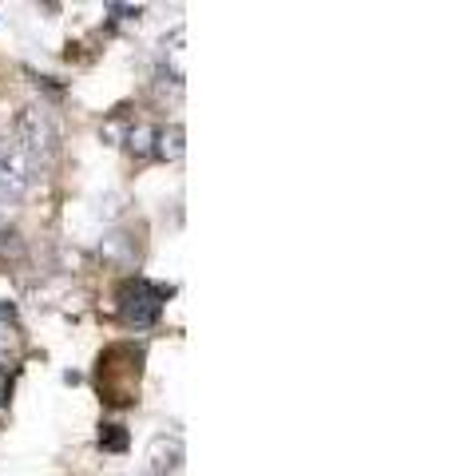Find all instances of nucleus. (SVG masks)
Returning <instances> with one entry per match:
<instances>
[{"label":"nucleus","mask_w":452,"mask_h":476,"mask_svg":"<svg viewBox=\"0 0 452 476\" xmlns=\"http://www.w3.org/2000/svg\"><path fill=\"white\" fill-rule=\"evenodd\" d=\"M171 80L183 84V32H171Z\"/></svg>","instance_id":"8"},{"label":"nucleus","mask_w":452,"mask_h":476,"mask_svg":"<svg viewBox=\"0 0 452 476\" xmlns=\"http://www.w3.org/2000/svg\"><path fill=\"white\" fill-rule=\"evenodd\" d=\"M147 456H151V464H147V468H151V473H171L175 464H179V456H183V449H179V440H167V437H155L151 440V452H147Z\"/></svg>","instance_id":"4"},{"label":"nucleus","mask_w":452,"mask_h":476,"mask_svg":"<svg viewBox=\"0 0 452 476\" xmlns=\"http://www.w3.org/2000/svg\"><path fill=\"white\" fill-rule=\"evenodd\" d=\"M163 298H167V290H159V286H151V282H143V278L127 282L119 290L123 317H127L131 326H151L163 310Z\"/></svg>","instance_id":"2"},{"label":"nucleus","mask_w":452,"mask_h":476,"mask_svg":"<svg viewBox=\"0 0 452 476\" xmlns=\"http://www.w3.org/2000/svg\"><path fill=\"white\" fill-rule=\"evenodd\" d=\"M99 445H103V449H111V452H119V449H127V433H123L119 425H103Z\"/></svg>","instance_id":"9"},{"label":"nucleus","mask_w":452,"mask_h":476,"mask_svg":"<svg viewBox=\"0 0 452 476\" xmlns=\"http://www.w3.org/2000/svg\"><path fill=\"white\" fill-rule=\"evenodd\" d=\"M183 127L179 123H171V127H163V131H155V151H159L163 159H179L183 155Z\"/></svg>","instance_id":"5"},{"label":"nucleus","mask_w":452,"mask_h":476,"mask_svg":"<svg viewBox=\"0 0 452 476\" xmlns=\"http://www.w3.org/2000/svg\"><path fill=\"white\" fill-rule=\"evenodd\" d=\"M32 163L20 147L0 143V199H20L32 187Z\"/></svg>","instance_id":"3"},{"label":"nucleus","mask_w":452,"mask_h":476,"mask_svg":"<svg viewBox=\"0 0 452 476\" xmlns=\"http://www.w3.org/2000/svg\"><path fill=\"white\" fill-rule=\"evenodd\" d=\"M127 147H131V151H135L139 159L151 155V151H155V127H147V123L131 127V131H127Z\"/></svg>","instance_id":"6"},{"label":"nucleus","mask_w":452,"mask_h":476,"mask_svg":"<svg viewBox=\"0 0 452 476\" xmlns=\"http://www.w3.org/2000/svg\"><path fill=\"white\" fill-rule=\"evenodd\" d=\"M16 147L28 155V163H48L56 155V127L40 108H24L16 115Z\"/></svg>","instance_id":"1"},{"label":"nucleus","mask_w":452,"mask_h":476,"mask_svg":"<svg viewBox=\"0 0 452 476\" xmlns=\"http://www.w3.org/2000/svg\"><path fill=\"white\" fill-rule=\"evenodd\" d=\"M103 254H108L111 262H135V258L127 254V234H111L108 243H103Z\"/></svg>","instance_id":"7"},{"label":"nucleus","mask_w":452,"mask_h":476,"mask_svg":"<svg viewBox=\"0 0 452 476\" xmlns=\"http://www.w3.org/2000/svg\"><path fill=\"white\" fill-rule=\"evenodd\" d=\"M0 393H4V381H0Z\"/></svg>","instance_id":"11"},{"label":"nucleus","mask_w":452,"mask_h":476,"mask_svg":"<svg viewBox=\"0 0 452 476\" xmlns=\"http://www.w3.org/2000/svg\"><path fill=\"white\" fill-rule=\"evenodd\" d=\"M119 131H123L119 120H108V123H103V139H119Z\"/></svg>","instance_id":"10"}]
</instances>
